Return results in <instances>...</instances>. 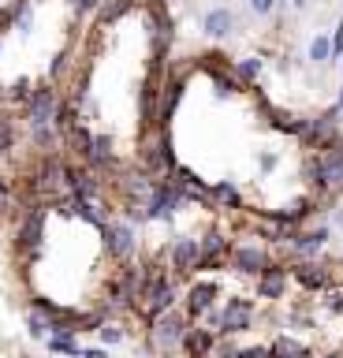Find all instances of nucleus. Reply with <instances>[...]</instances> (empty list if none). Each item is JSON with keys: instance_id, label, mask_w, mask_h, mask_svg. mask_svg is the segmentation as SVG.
<instances>
[{"instance_id": "f257e3e1", "label": "nucleus", "mask_w": 343, "mask_h": 358, "mask_svg": "<svg viewBox=\"0 0 343 358\" xmlns=\"http://www.w3.org/2000/svg\"><path fill=\"white\" fill-rule=\"evenodd\" d=\"M191 317H187V310H168V313H161V317H153L149 321V332H146V340H149V347L157 355H172V351H180L183 347V336H187V329H191Z\"/></svg>"}, {"instance_id": "f03ea898", "label": "nucleus", "mask_w": 343, "mask_h": 358, "mask_svg": "<svg viewBox=\"0 0 343 358\" xmlns=\"http://www.w3.org/2000/svg\"><path fill=\"white\" fill-rule=\"evenodd\" d=\"M101 239H105V250L116 265H127L138 254V228L127 217H119V213L108 217V224L101 228Z\"/></svg>"}, {"instance_id": "7ed1b4c3", "label": "nucleus", "mask_w": 343, "mask_h": 358, "mask_svg": "<svg viewBox=\"0 0 343 358\" xmlns=\"http://www.w3.org/2000/svg\"><path fill=\"white\" fill-rule=\"evenodd\" d=\"M228 265L242 276H261L269 268V250L265 246H254V243H231V254H228Z\"/></svg>"}, {"instance_id": "20e7f679", "label": "nucleus", "mask_w": 343, "mask_h": 358, "mask_svg": "<svg viewBox=\"0 0 343 358\" xmlns=\"http://www.w3.org/2000/svg\"><path fill=\"white\" fill-rule=\"evenodd\" d=\"M198 246H202V254H198V265L194 273H217V268L228 265V254H231V239H224L220 231H209L198 239Z\"/></svg>"}, {"instance_id": "39448f33", "label": "nucleus", "mask_w": 343, "mask_h": 358, "mask_svg": "<svg viewBox=\"0 0 343 358\" xmlns=\"http://www.w3.org/2000/svg\"><path fill=\"white\" fill-rule=\"evenodd\" d=\"M198 254H202V246H198L194 235H180V239L168 243V250H164V262L175 276H191L194 265H198Z\"/></svg>"}, {"instance_id": "423d86ee", "label": "nucleus", "mask_w": 343, "mask_h": 358, "mask_svg": "<svg viewBox=\"0 0 343 358\" xmlns=\"http://www.w3.org/2000/svg\"><path fill=\"white\" fill-rule=\"evenodd\" d=\"M254 324V302L250 299H228L220 310V336H239Z\"/></svg>"}, {"instance_id": "0eeeda50", "label": "nucleus", "mask_w": 343, "mask_h": 358, "mask_svg": "<svg viewBox=\"0 0 343 358\" xmlns=\"http://www.w3.org/2000/svg\"><path fill=\"white\" fill-rule=\"evenodd\" d=\"M213 302H217V284L213 280H198V284H191L183 291V310H187L191 321L205 317V313L213 310Z\"/></svg>"}, {"instance_id": "6e6552de", "label": "nucleus", "mask_w": 343, "mask_h": 358, "mask_svg": "<svg viewBox=\"0 0 343 358\" xmlns=\"http://www.w3.org/2000/svg\"><path fill=\"white\" fill-rule=\"evenodd\" d=\"M291 276L298 280V287H306V291H325L328 287V265H317V262H309V257L291 265Z\"/></svg>"}, {"instance_id": "1a4fd4ad", "label": "nucleus", "mask_w": 343, "mask_h": 358, "mask_svg": "<svg viewBox=\"0 0 343 358\" xmlns=\"http://www.w3.org/2000/svg\"><path fill=\"white\" fill-rule=\"evenodd\" d=\"M202 30H205L213 41L231 38V34H235V11H228V8H213V11H205Z\"/></svg>"}, {"instance_id": "9d476101", "label": "nucleus", "mask_w": 343, "mask_h": 358, "mask_svg": "<svg viewBox=\"0 0 343 358\" xmlns=\"http://www.w3.org/2000/svg\"><path fill=\"white\" fill-rule=\"evenodd\" d=\"M213 343H217L213 332L202 329V324H191V329H187V336H183V347H180V351H183L187 358H209Z\"/></svg>"}, {"instance_id": "9b49d317", "label": "nucleus", "mask_w": 343, "mask_h": 358, "mask_svg": "<svg viewBox=\"0 0 343 358\" xmlns=\"http://www.w3.org/2000/svg\"><path fill=\"white\" fill-rule=\"evenodd\" d=\"M287 287V265H269L258 276V299H280Z\"/></svg>"}, {"instance_id": "f8f14e48", "label": "nucleus", "mask_w": 343, "mask_h": 358, "mask_svg": "<svg viewBox=\"0 0 343 358\" xmlns=\"http://www.w3.org/2000/svg\"><path fill=\"white\" fill-rule=\"evenodd\" d=\"M295 246L298 257H314L321 246L328 243V228H314V231H291V239H287Z\"/></svg>"}, {"instance_id": "ddd939ff", "label": "nucleus", "mask_w": 343, "mask_h": 358, "mask_svg": "<svg viewBox=\"0 0 343 358\" xmlns=\"http://www.w3.org/2000/svg\"><path fill=\"white\" fill-rule=\"evenodd\" d=\"M45 347L52 355H64V358H79V351H82V347L75 343V332H52L45 340Z\"/></svg>"}, {"instance_id": "4468645a", "label": "nucleus", "mask_w": 343, "mask_h": 358, "mask_svg": "<svg viewBox=\"0 0 343 358\" xmlns=\"http://www.w3.org/2000/svg\"><path fill=\"white\" fill-rule=\"evenodd\" d=\"M97 336H101V343H105V347H119V343L127 340V329H124V321L105 317L101 324H97Z\"/></svg>"}, {"instance_id": "2eb2a0df", "label": "nucleus", "mask_w": 343, "mask_h": 358, "mask_svg": "<svg viewBox=\"0 0 343 358\" xmlns=\"http://www.w3.org/2000/svg\"><path fill=\"white\" fill-rule=\"evenodd\" d=\"M213 206H224V209H242V198H239V190L231 187V183H217V187H213Z\"/></svg>"}, {"instance_id": "dca6fc26", "label": "nucleus", "mask_w": 343, "mask_h": 358, "mask_svg": "<svg viewBox=\"0 0 343 358\" xmlns=\"http://www.w3.org/2000/svg\"><path fill=\"white\" fill-rule=\"evenodd\" d=\"M309 60L314 64H328L332 60V38L328 34H317V38L309 41Z\"/></svg>"}, {"instance_id": "f3484780", "label": "nucleus", "mask_w": 343, "mask_h": 358, "mask_svg": "<svg viewBox=\"0 0 343 358\" xmlns=\"http://www.w3.org/2000/svg\"><path fill=\"white\" fill-rule=\"evenodd\" d=\"M258 75H261V60H258V56H247V60L235 64V78H239V83H254Z\"/></svg>"}, {"instance_id": "a211bd4d", "label": "nucleus", "mask_w": 343, "mask_h": 358, "mask_svg": "<svg viewBox=\"0 0 343 358\" xmlns=\"http://www.w3.org/2000/svg\"><path fill=\"white\" fill-rule=\"evenodd\" d=\"M325 306L332 313H343V287H325Z\"/></svg>"}, {"instance_id": "6ab92c4d", "label": "nucleus", "mask_w": 343, "mask_h": 358, "mask_svg": "<svg viewBox=\"0 0 343 358\" xmlns=\"http://www.w3.org/2000/svg\"><path fill=\"white\" fill-rule=\"evenodd\" d=\"M250 11H254V15H272L276 0H250Z\"/></svg>"}, {"instance_id": "aec40b11", "label": "nucleus", "mask_w": 343, "mask_h": 358, "mask_svg": "<svg viewBox=\"0 0 343 358\" xmlns=\"http://www.w3.org/2000/svg\"><path fill=\"white\" fill-rule=\"evenodd\" d=\"M336 56H343V22L336 27V34H332V60H336Z\"/></svg>"}, {"instance_id": "412c9836", "label": "nucleus", "mask_w": 343, "mask_h": 358, "mask_svg": "<svg viewBox=\"0 0 343 358\" xmlns=\"http://www.w3.org/2000/svg\"><path fill=\"white\" fill-rule=\"evenodd\" d=\"M79 358H108V351H105V347H82Z\"/></svg>"}, {"instance_id": "4be33fe9", "label": "nucleus", "mask_w": 343, "mask_h": 358, "mask_svg": "<svg viewBox=\"0 0 343 358\" xmlns=\"http://www.w3.org/2000/svg\"><path fill=\"white\" fill-rule=\"evenodd\" d=\"M306 4H309V0H291V8H298V11H302Z\"/></svg>"}, {"instance_id": "5701e85b", "label": "nucleus", "mask_w": 343, "mask_h": 358, "mask_svg": "<svg viewBox=\"0 0 343 358\" xmlns=\"http://www.w3.org/2000/svg\"><path fill=\"white\" fill-rule=\"evenodd\" d=\"M336 224H340V228H343V209H340V213H336Z\"/></svg>"}, {"instance_id": "b1692460", "label": "nucleus", "mask_w": 343, "mask_h": 358, "mask_svg": "<svg viewBox=\"0 0 343 358\" xmlns=\"http://www.w3.org/2000/svg\"><path fill=\"white\" fill-rule=\"evenodd\" d=\"M336 105H340V112H343V86H340V101H336Z\"/></svg>"}, {"instance_id": "393cba45", "label": "nucleus", "mask_w": 343, "mask_h": 358, "mask_svg": "<svg viewBox=\"0 0 343 358\" xmlns=\"http://www.w3.org/2000/svg\"><path fill=\"white\" fill-rule=\"evenodd\" d=\"M325 358H343V351H332V355H325Z\"/></svg>"}, {"instance_id": "a878e982", "label": "nucleus", "mask_w": 343, "mask_h": 358, "mask_svg": "<svg viewBox=\"0 0 343 358\" xmlns=\"http://www.w3.org/2000/svg\"><path fill=\"white\" fill-rule=\"evenodd\" d=\"M340 67H343V56H340Z\"/></svg>"}]
</instances>
